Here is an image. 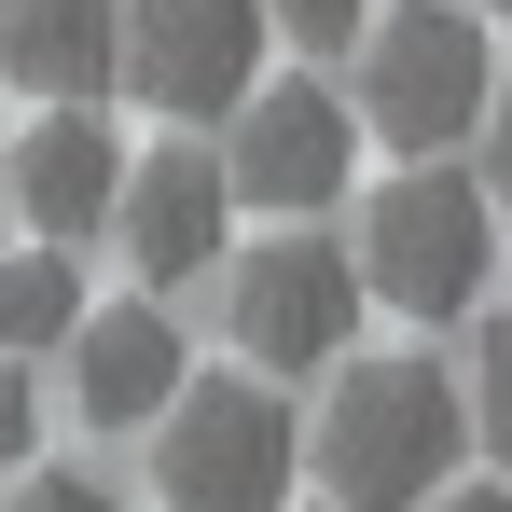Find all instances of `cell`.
<instances>
[{"label": "cell", "mask_w": 512, "mask_h": 512, "mask_svg": "<svg viewBox=\"0 0 512 512\" xmlns=\"http://www.w3.org/2000/svg\"><path fill=\"white\" fill-rule=\"evenodd\" d=\"M457 457H471V388L443 360H416V346L346 360L319 429H305V471L333 485V512H429Z\"/></svg>", "instance_id": "obj_1"}, {"label": "cell", "mask_w": 512, "mask_h": 512, "mask_svg": "<svg viewBox=\"0 0 512 512\" xmlns=\"http://www.w3.org/2000/svg\"><path fill=\"white\" fill-rule=\"evenodd\" d=\"M485 277H499V180H457L443 153H416V167L360 208V291H374V305L471 319Z\"/></svg>", "instance_id": "obj_2"}, {"label": "cell", "mask_w": 512, "mask_h": 512, "mask_svg": "<svg viewBox=\"0 0 512 512\" xmlns=\"http://www.w3.org/2000/svg\"><path fill=\"white\" fill-rule=\"evenodd\" d=\"M153 485H167V512H291L305 429L263 374H194L153 416Z\"/></svg>", "instance_id": "obj_3"}, {"label": "cell", "mask_w": 512, "mask_h": 512, "mask_svg": "<svg viewBox=\"0 0 512 512\" xmlns=\"http://www.w3.org/2000/svg\"><path fill=\"white\" fill-rule=\"evenodd\" d=\"M360 111H374V139H402V153H457V139L499 111V56H485V28H471L457 0H402V14H374V28H360Z\"/></svg>", "instance_id": "obj_4"}, {"label": "cell", "mask_w": 512, "mask_h": 512, "mask_svg": "<svg viewBox=\"0 0 512 512\" xmlns=\"http://www.w3.org/2000/svg\"><path fill=\"white\" fill-rule=\"evenodd\" d=\"M236 346H250L263 374H319V360H346V333H360V250H333V236H277V250L236 263Z\"/></svg>", "instance_id": "obj_5"}, {"label": "cell", "mask_w": 512, "mask_h": 512, "mask_svg": "<svg viewBox=\"0 0 512 512\" xmlns=\"http://www.w3.org/2000/svg\"><path fill=\"white\" fill-rule=\"evenodd\" d=\"M263 42H277L263 0H125V84L153 111H194V125L250 97Z\"/></svg>", "instance_id": "obj_6"}, {"label": "cell", "mask_w": 512, "mask_h": 512, "mask_svg": "<svg viewBox=\"0 0 512 512\" xmlns=\"http://www.w3.org/2000/svg\"><path fill=\"white\" fill-rule=\"evenodd\" d=\"M222 167H236L250 208H333L346 167H360V125H346V97H319V84H250Z\"/></svg>", "instance_id": "obj_7"}, {"label": "cell", "mask_w": 512, "mask_h": 512, "mask_svg": "<svg viewBox=\"0 0 512 512\" xmlns=\"http://www.w3.org/2000/svg\"><path fill=\"white\" fill-rule=\"evenodd\" d=\"M222 222H236V167L222 153H153V167H125V208H111V236H125V263L153 291L208 277L222 263Z\"/></svg>", "instance_id": "obj_8"}, {"label": "cell", "mask_w": 512, "mask_h": 512, "mask_svg": "<svg viewBox=\"0 0 512 512\" xmlns=\"http://www.w3.org/2000/svg\"><path fill=\"white\" fill-rule=\"evenodd\" d=\"M14 194H28V236H56V250L111 236V208H125V139L97 125V97H42V125H28V153H14Z\"/></svg>", "instance_id": "obj_9"}, {"label": "cell", "mask_w": 512, "mask_h": 512, "mask_svg": "<svg viewBox=\"0 0 512 512\" xmlns=\"http://www.w3.org/2000/svg\"><path fill=\"white\" fill-rule=\"evenodd\" d=\"M70 388H84L97 429H153L194 388V346H180L167 305H84V333H70Z\"/></svg>", "instance_id": "obj_10"}, {"label": "cell", "mask_w": 512, "mask_h": 512, "mask_svg": "<svg viewBox=\"0 0 512 512\" xmlns=\"http://www.w3.org/2000/svg\"><path fill=\"white\" fill-rule=\"evenodd\" d=\"M0 84L111 97L125 84V0H0Z\"/></svg>", "instance_id": "obj_11"}, {"label": "cell", "mask_w": 512, "mask_h": 512, "mask_svg": "<svg viewBox=\"0 0 512 512\" xmlns=\"http://www.w3.org/2000/svg\"><path fill=\"white\" fill-rule=\"evenodd\" d=\"M84 333V277H70V250L42 236V250L0 263V360H42V346Z\"/></svg>", "instance_id": "obj_12"}, {"label": "cell", "mask_w": 512, "mask_h": 512, "mask_svg": "<svg viewBox=\"0 0 512 512\" xmlns=\"http://www.w3.org/2000/svg\"><path fill=\"white\" fill-rule=\"evenodd\" d=\"M471 429H485V457L512 471V319H485V360H471Z\"/></svg>", "instance_id": "obj_13"}, {"label": "cell", "mask_w": 512, "mask_h": 512, "mask_svg": "<svg viewBox=\"0 0 512 512\" xmlns=\"http://www.w3.org/2000/svg\"><path fill=\"white\" fill-rule=\"evenodd\" d=\"M277 14V42H305V56H346L360 28H374V0H263Z\"/></svg>", "instance_id": "obj_14"}, {"label": "cell", "mask_w": 512, "mask_h": 512, "mask_svg": "<svg viewBox=\"0 0 512 512\" xmlns=\"http://www.w3.org/2000/svg\"><path fill=\"white\" fill-rule=\"evenodd\" d=\"M0 512H125V499H111L97 471H42V457H28V471H14V499H0Z\"/></svg>", "instance_id": "obj_15"}, {"label": "cell", "mask_w": 512, "mask_h": 512, "mask_svg": "<svg viewBox=\"0 0 512 512\" xmlns=\"http://www.w3.org/2000/svg\"><path fill=\"white\" fill-rule=\"evenodd\" d=\"M42 457V402H28V360H0V471Z\"/></svg>", "instance_id": "obj_16"}, {"label": "cell", "mask_w": 512, "mask_h": 512, "mask_svg": "<svg viewBox=\"0 0 512 512\" xmlns=\"http://www.w3.org/2000/svg\"><path fill=\"white\" fill-rule=\"evenodd\" d=\"M485 180H499V222H512V84H499V111H485Z\"/></svg>", "instance_id": "obj_17"}, {"label": "cell", "mask_w": 512, "mask_h": 512, "mask_svg": "<svg viewBox=\"0 0 512 512\" xmlns=\"http://www.w3.org/2000/svg\"><path fill=\"white\" fill-rule=\"evenodd\" d=\"M429 512H512V485H443Z\"/></svg>", "instance_id": "obj_18"}, {"label": "cell", "mask_w": 512, "mask_h": 512, "mask_svg": "<svg viewBox=\"0 0 512 512\" xmlns=\"http://www.w3.org/2000/svg\"><path fill=\"white\" fill-rule=\"evenodd\" d=\"M485 14H512V0H485Z\"/></svg>", "instance_id": "obj_19"}]
</instances>
